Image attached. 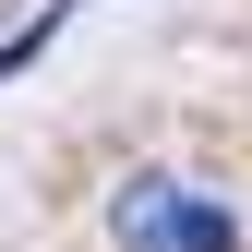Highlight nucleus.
<instances>
[{
	"label": "nucleus",
	"instance_id": "nucleus-1",
	"mask_svg": "<svg viewBox=\"0 0 252 252\" xmlns=\"http://www.w3.org/2000/svg\"><path fill=\"white\" fill-rule=\"evenodd\" d=\"M120 240H132V252H240L228 204L180 192V180H132V192H120Z\"/></svg>",
	"mask_w": 252,
	"mask_h": 252
}]
</instances>
